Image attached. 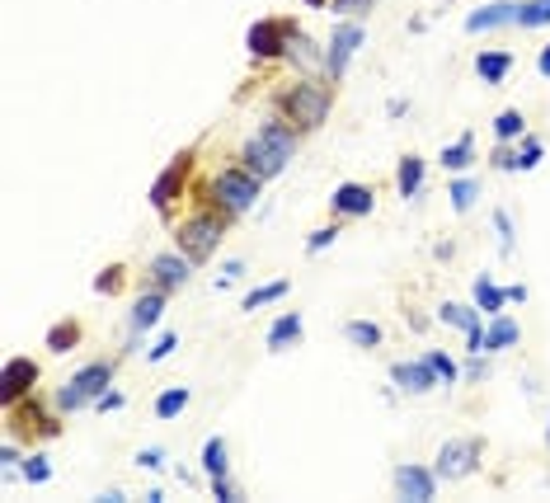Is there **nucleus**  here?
Segmentation results:
<instances>
[{
  "mask_svg": "<svg viewBox=\"0 0 550 503\" xmlns=\"http://www.w3.org/2000/svg\"><path fill=\"white\" fill-rule=\"evenodd\" d=\"M329 104H335V85H325L320 76H302L278 90V118H287L296 132L320 127L329 118Z\"/></svg>",
  "mask_w": 550,
  "mask_h": 503,
  "instance_id": "obj_1",
  "label": "nucleus"
},
{
  "mask_svg": "<svg viewBox=\"0 0 550 503\" xmlns=\"http://www.w3.org/2000/svg\"><path fill=\"white\" fill-rule=\"evenodd\" d=\"M259 189H263V179H255L245 165H231V170L212 174V183L203 189V198H198V207H212V212H222L226 222H236V216H245L259 203Z\"/></svg>",
  "mask_w": 550,
  "mask_h": 503,
  "instance_id": "obj_2",
  "label": "nucleus"
},
{
  "mask_svg": "<svg viewBox=\"0 0 550 503\" xmlns=\"http://www.w3.org/2000/svg\"><path fill=\"white\" fill-rule=\"evenodd\" d=\"M113 372H118V362L113 358H99V362H85V367H76L71 381L57 391V410L61 414H80V410H90L99 395L113 385Z\"/></svg>",
  "mask_w": 550,
  "mask_h": 503,
  "instance_id": "obj_3",
  "label": "nucleus"
},
{
  "mask_svg": "<svg viewBox=\"0 0 550 503\" xmlns=\"http://www.w3.org/2000/svg\"><path fill=\"white\" fill-rule=\"evenodd\" d=\"M226 236V216L212 212V207H198L193 216H183L174 226V249H183L193 264H207L216 255V245Z\"/></svg>",
  "mask_w": 550,
  "mask_h": 503,
  "instance_id": "obj_4",
  "label": "nucleus"
},
{
  "mask_svg": "<svg viewBox=\"0 0 550 503\" xmlns=\"http://www.w3.org/2000/svg\"><path fill=\"white\" fill-rule=\"evenodd\" d=\"M480 438H452V442H442L438 447V457H433V475L438 480H465V475H475V466H480Z\"/></svg>",
  "mask_w": 550,
  "mask_h": 503,
  "instance_id": "obj_5",
  "label": "nucleus"
},
{
  "mask_svg": "<svg viewBox=\"0 0 550 503\" xmlns=\"http://www.w3.org/2000/svg\"><path fill=\"white\" fill-rule=\"evenodd\" d=\"M367 43V28L358 24V20H348V24H339L335 33H329V43H325V76L329 80H339L344 71H348V61L358 57V47Z\"/></svg>",
  "mask_w": 550,
  "mask_h": 503,
  "instance_id": "obj_6",
  "label": "nucleus"
},
{
  "mask_svg": "<svg viewBox=\"0 0 550 503\" xmlns=\"http://www.w3.org/2000/svg\"><path fill=\"white\" fill-rule=\"evenodd\" d=\"M287 33H292L287 20H259V24H249V33H245L249 57H255V61H273V57H282V53H287Z\"/></svg>",
  "mask_w": 550,
  "mask_h": 503,
  "instance_id": "obj_7",
  "label": "nucleus"
},
{
  "mask_svg": "<svg viewBox=\"0 0 550 503\" xmlns=\"http://www.w3.org/2000/svg\"><path fill=\"white\" fill-rule=\"evenodd\" d=\"M146 278H151V288L174 292V288H183V282L193 278V259L183 255V249H165V255H156L151 264H146Z\"/></svg>",
  "mask_w": 550,
  "mask_h": 503,
  "instance_id": "obj_8",
  "label": "nucleus"
},
{
  "mask_svg": "<svg viewBox=\"0 0 550 503\" xmlns=\"http://www.w3.org/2000/svg\"><path fill=\"white\" fill-rule=\"evenodd\" d=\"M189 170H193V150H179V156L170 160V170L151 183V203H156L160 216H170V207H174V198L183 189V179H189Z\"/></svg>",
  "mask_w": 550,
  "mask_h": 503,
  "instance_id": "obj_9",
  "label": "nucleus"
},
{
  "mask_svg": "<svg viewBox=\"0 0 550 503\" xmlns=\"http://www.w3.org/2000/svg\"><path fill=\"white\" fill-rule=\"evenodd\" d=\"M38 385V362L33 358H5V385H0V405H20L24 395H33Z\"/></svg>",
  "mask_w": 550,
  "mask_h": 503,
  "instance_id": "obj_10",
  "label": "nucleus"
},
{
  "mask_svg": "<svg viewBox=\"0 0 550 503\" xmlns=\"http://www.w3.org/2000/svg\"><path fill=\"white\" fill-rule=\"evenodd\" d=\"M240 165H245V170L255 174V179H263V183H269V179H278L282 170H287V156H278V150H273L269 142L249 137V142L240 146Z\"/></svg>",
  "mask_w": 550,
  "mask_h": 503,
  "instance_id": "obj_11",
  "label": "nucleus"
},
{
  "mask_svg": "<svg viewBox=\"0 0 550 503\" xmlns=\"http://www.w3.org/2000/svg\"><path fill=\"white\" fill-rule=\"evenodd\" d=\"M165 296H170V292H160V288H151V292H142V296H137V306H132V320H127V344H132V348L142 344V334H146V329H156V325H160V315H165Z\"/></svg>",
  "mask_w": 550,
  "mask_h": 503,
  "instance_id": "obj_12",
  "label": "nucleus"
},
{
  "mask_svg": "<svg viewBox=\"0 0 550 503\" xmlns=\"http://www.w3.org/2000/svg\"><path fill=\"white\" fill-rule=\"evenodd\" d=\"M372 207H376V193L367 189V183H339L335 193H329V212L335 216H372Z\"/></svg>",
  "mask_w": 550,
  "mask_h": 503,
  "instance_id": "obj_13",
  "label": "nucleus"
},
{
  "mask_svg": "<svg viewBox=\"0 0 550 503\" xmlns=\"http://www.w3.org/2000/svg\"><path fill=\"white\" fill-rule=\"evenodd\" d=\"M391 381L400 385V391H409V395H428L433 385H442V377L433 372L428 358H419V362H391Z\"/></svg>",
  "mask_w": 550,
  "mask_h": 503,
  "instance_id": "obj_14",
  "label": "nucleus"
},
{
  "mask_svg": "<svg viewBox=\"0 0 550 503\" xmlns=\"http://www.w3.org/2000/svg\"><path fill=\"white\" fill-rule=\"evenodd\" d=\"M395 494L400 499H414V503H428L433 494H438V475L424 471V466H395Z\"/></svg>",
  "mask_w": 550,
  "mask_h": 503,
  "instance_id": "obj_15",
  "label": "nucleus"
},
{
  "mask_svg": "<svg viewBox=\"0 0 550 503\" xmlns=\"http://www.w3.org/2000/svg\"><path fill=\"white\" fill-rule=\"evenodd\" d=\"M518 20V0H489V5H480L465 14V33H489V28H504Z\"/></svg>",
  "mask_w": 550,
  "mask_h": 503,
  "instance_id": "obj_16",
  "label": "nucleus"
},
{
  "mask_svg": "<svg viewBox=\"0 0 550 503\" xmlns=\"http://www.w3.org/2000/svg\"><path fill=\"white\" fill-rule=\"evenodd\" d=\"M282 57H287L292 66H302L306 76H320V71H325V53L315 47L311 33H302L296 24H292V33H287V53H282Z\"/></svg>",
  "mask_w": 550,
  "mask_h": 503,
  "instance_id": "obj_17",
  "label": "nucleus"
},
{
  "mask_svg": "<svg viewBox=\"0 0 550 503\" xmlns=\"http://www.w3.org/2000/svg\"><path fill=\"white\" fill-rule=\"evenodd\" d=\"M306 334V320H302V311H282L273 329H269V353H287V348L296 344Z\"/></svg>",
  "mask_w": 550,
  "mask_h": 503,
  "instance_id": "obj_18",
  "label": "nucleus"
},
{
  "mask_svg": "<svg viewBox=\"0 0 550 503\" xmlns=\"http://www.w3.org/2000/svg\"><path fill=\"white\" fill-rule=\"evenodd\" d=\"M522 339V325L513 320V315H489V325H485V353H504V348H513Z\"/></svg>",
  "mask_w": 550,
  "mask_h": 503,
  "instance_id": "obj_19",
  "label": "nucleus"
},
{
  "mask_svg": "<svg viewBox=\"0 0 550 503\" xmlns=\"http://www.w3.org/2000/svg\"><path fill=\"white\" fill-rule=\"evenodd\" d=\"M471 301L485 315H504V306H508V288H498V282L489 278V273H480L475 282H471Z\"/></svg>",
  "mask_w": 550,
  "mask_h": 503,
  "instance_id": "obj_20",
  "label": "nucleus"
},
{
  "mask_svg": "<svg viewBox=\"0 0 550 503\" xmlns=\"http://www.w3.org/2000/svg\"><path fill=\"white\" fill-rule=\"evenodd\" d=\"M438 320L461 329V334H471V329H485V311H480L475 301H471V306H465V301H447V306L438 311Z\"/></svg>",
  "mask_w": 550,
  "mask_h": 503,
  "instance_id": "obj_21",
  "label": "nucleus"
},
{
  "mask_svg": "<svg viewBox=\"0 0 550 503\" xmlns=\"http://www.w3.org/2000/svg\"><path fill=\"white\" fill-rule=\"evenodd\" d=\"M438 160H442V170H452V174L471 170V165H475V132H461L452 146H442Z\"/></svg>",
  "mask_w": 550,
  "mask_h": 503,
  "instance_id": "obj_22",
  "label": "nucleus"
},
{
  "mask_svg": "<svg viewBox=\"0 0 550 503\" xmlns=\"http://www.w3.org/2000/svg\"><path fill=\"white\" fill-rule=\"evenodd\" d=\"M10 418H14V433H33V428H38L43 433V438H57V433H61V424H57V418H47V414H38V410H33V405H10Z\"/></svg>",
  "mask_w": 550,
  "mask_h": 503,
  "instance_id": "obj_23",
  "label": "nucleus"
},
{
  "mask_svg": "<svg viewBox=\"0 0 550 503\" xmlns=\"http://www.w3.org/2000/svg\"><path fill=\"white\" fill-rule=\"evenodd\" d=\"M395 189H400V198H419V193H424V160L414 156V150H409L405 160H400V170H395Z\"/></svg>",
  "mask_w": 550,
  "mask_h": 503,
  "instance_id": "obj_24",
  "label": "nucleus"
},
{
  "mask_svg": "<svg viewBox=\"0 0 550 503\" xmlns=\"http://www.w3.org/2000/svg\"><path fill=\"white\" fill-rule=\"evenodd\" d=\"M508 71H513V57L508 53H480L475 57V76L485 80V85H504Z\"/></svg>",
  "mask_w": 550,
  "mask_h": 503,
  "instance_id": "obj_25",
  "label": "nucleus"
},
{
  "mask_svg": "<svg viewBox=\"0 0 550 503\" xmlns=\"http://www.w3.org/2000/svg\"><path fill=\"white\" fill-rule=\"evenodd\" d=\"M189 400H193L189 385H170V391H160L156 395V418H160V424H170V418H179L183 410H189Z\"/></svg>",
  "mask_w": 550,
  "mask_h": 503,
  "instance_id": "obj_26",
  "label": "nucleus"
},
{
  "mask_svg": "<svg viewBox=\"0 0 550 503\" xmlns=\"http://www.w3.org/2000/svg\"><path fill=\"white\" fill-rule=\"evenodd\" d=\"M76 344H80V320H57L53 329H47V339H43L47 353H71Z\"/></svg>",
  "mask_w": 550,
  "mask_h": 503,
  "instance_id": "obj_27",
  "label": "nucleus"
},
{
  "mask_svg": "<svg viewBox=\"0 0 550 503\" xmlns=\"http://www.w3.org/2000/svg\"><path fill=\"white\" fill-rule=\"evenodd\" d=\"M292 292V282L287 278H278V282H263V288H255V292H245V301H240V311H259V306H273V301H282Z\"/></svg>",
  "mask_w": 550,
  "mask_h": 503,
  "instance_id": "obj_28",
  "label": "nucleus"
},
{
  "mask_svg": "<svg viewBox=\"0 0 550 503\" xmlns=\"http://www.w3.org/2000/svg\"><path fill=\"white\" fill-rule=\"evenodd\" d=\"M203 475L207 480L226 475V438H222V433H212V438L203 442Z\"/></svg>",
  "mask_w": 550,
  "mask_h": 503,
  "instance_id": "obj_29",
  "label": "nucleus"
},
{
  "mask_svg": "<svg viewBox=\"0 0 550 503\" xmlns=\"http://www.w3.org/2000/svg\"><path fill=\"white\" fill-rule=\"evenodd\" d=\"M494 137L498 142H522L527 137V118H522V109H504L494 118Z\"/></svg>",
  "mask_w": 550,
  "mask_h": 503,
  "instance_id": "obj_30",
  "label": "nucleus"
},
{
  "mask_svg": "<svg viewBox=\"0 0 550 503\" xmlns=\"http://www.w3.org/2000/svg\"><path fill=\"white\" fill-rule=\"evenodd\" d=\"M518 28H546L550 24V0H518Z\"/></svg>",
  "mask_w": 550,
  "mask_h": 503,
  "instance_id": "obj_31",
  "label": "nucleus"
},
{
  "mask_svg": "<svg viewBox=\"0 0 550 503\" xmlns=\"http://www.w3.org/2000/svg\"><path fill=\"white\" fill-rule=\"evenodd\" d=\"M344 334H348V344H353V348H376L381 344V325L376 320H348Z\"/></svg>",
  "mask_w": 550,
  "mask_h": 503,
  "instance_id": "obj_32",
  "label": "nucleus"
},
{
  "mask_svg": "<svg viewBox=\"0 0 550 503\" xmlns=\"http://www.w3.org/2000/svg\"><path fill=\"white\" fill-rule=\"evenodd\" d=\"M424 358L433 362V372L442 377V385H457V381H461V367H457V358H452V353H442V348H428Z\"/></svg>",
  "mask_w": 550,
  "mask_h": 503,
  "instance_id": "obj_33",
  "label": "nucleus"
},
{
  "mask_svg": "<svg viewBox=\"0 0 550 503\" xmlns=\"http://www.w3.org/2000/svg\"><path fill=\"white\" fill-rule=\"evenodd\" d=\"M447 198H452V212H471L475 198H480V183L475 179H457L452 189H447Z\"/></svg>",
  "mask_w": 550,
  "mask_h": 503,
  "instance_id": "obj_34",
  "label": "nucleus"
},
{
  "mask_svg": "<svg viewBox=\"0 0 550 503\" xmlns=\"http://www.w3.org/2000/svg\"><path fill=\"white\" fill-rule=\"evenodd\" d=\"M20 475H24L28 484H47V480H53V466H47V457H43V451H33V457H24Z\"/></svg>",
  "mask_w": 550,
  "mask_h": 503,
  "instance_id": "obj_35",
  "label": "nucleus"
},
{
  "mask_svg": "<svg viewBox=\"0 0 550 503\" xmlns=\"http://www.w3.org/2000/svg\"><path fill=\"white\" fill-rule=\"evenodd\" d=\"M541 156H546V146H541L537 137H522V146H518V170H537Z\"/></svg>",
  "mask_w": 550,
  "mask_h": 503,
  "instance_id": "obj_36",
  "label": "nucleus"
},
{
  "mask_svg": "<svg viewBox=\"0 0 550 503\" xmlns=\"http://www.w3.org/2000/svg\"><path fill=\"white\" fill-rule=\"evenodd\" d=\"M494 231H498V249L513 255V240H518V231H513V216L508 212H494Z\"/></svg>",
  "mask_w": 550,
  "mask_h": 503,
  "instance_id": "obj_37",
  "label": "nucleus"
},
{
  "mask_svg": "<svg viewBox=\"0 0 550 503\" xmlns=\"http://www.w3.org/2000/svg\"><path fill=\"white\" fill-rule=\"evenodd\" d=\"M335 240H339V226H320V231H311L306 249H311V255H325V249L335 245Z\"/></svg>",
  "mask_w": 550,
  "mask_h": 503,
  "instance_id": "obj_38",
  "label": "nucleus"
},
{
  "mask_svg": "<svg viewBox=\"0 0 550 503\" xmlns=\"http://www.w3.org/2000/svg\"><path fill=\"white\" fill-rule=\"evenodd\" d=\"M174 348H179V334H160V339L146 348V362H165V358L174 353Z\"/></svg>",
  "mask_w": 550,
  "mask_h": 503,
  "instance_id": "obj_39",
  "label": "nucleus"
},
{
  "mask_svg": "<svg viewBox=\"0 0 550 503\" xmlns=\"http://www.w3.org/2000/svg\"><path fill=\"white\" fill-rule=\"evenodd\" d=\"M489 165H494V170H504V174H513V170H518V150H508V142H498Z\"/></svg>",
  "mask_w": 550,
  "mask_h": 503,
  "instance_id": "obj_40",
  "label": "nucleus"
},
{
  "mask_svg": "<svg viewBox=\"0 0 550 503\" xmlns=\"http://www.w3.org/2000/svg\"><path fill=\"white\" fill-rule=\"evenodd\" d=\"M489 377V362H485V353H471V362L461 367V381H485Z\"/></svg>",
  "mask_w": 550,
  "mask_h": 503,
  "instance_id": "obj_41",
  "label": "nucleus"
},
{
  "mask_svg": "<svg viewBox=\"0 0 550 503\" xmlns=\"http://www.w3.org/2000/svg\"><path fill=\"white\" fill-rule=\"evenodd\" d=\"M123 288V268L113 264V268H104V273L94 278V292H118Z\"/></svg>",
  "mask_w": 550,
  "mask_h": 503,
  "instance_id": "obj_42",
  "label": "nucleus"
},
{
  "mask_svg": "<svg viewBox=\"0 0 550 503\" xmlns=\"http://www.w3.org/2000/svg\"><path fill=\"white\" fill-rule=\"evenodd\" d=\"M123 405H127V395H123V391H104V395L94 400V410H99V414H118Z\"/></svg>",
  "mask_w": 550,
  "mask_h": 503,
  "instance_id": "obj_43",
  "label": "nucleus"
},
{
  "mask_svg": "<svg viewBox=\"0 0 550 503\" xmlns=\"http://www.w3.org/2000/svg\"><path fill=\"white\" fill-rule=\"evenodd\" d=\"M137 466H142V471H160V466H165V451H160V447H142V451H137Z\"/></svg>",
  "mask_w": 550,
  "mask_h": 503,
  "instance_id": "obj_44",
  "label": "nucleus"
},
{
  "mask_svg": "<svg viewBox=\"0 0 550 503\" xmlns=\"http://www.w3.org/2000/svg\"><path fill=\"white\" fill-rule=\"evenodd\" d=\"M212 499H222V503H236V499H240V490H236V484H231L226 475H216V480H212Z\"/></svg>",
  "mask_w": 550,
  "mask_h": 503,
  "instance_id": "obj_45",
  "label": "nucleus"
},
{
  "mask_svg": "<svg viewBox=\"0 0 550 503\" xmlns=\"http://www.w3.org/2000/svg\"><path fill=\"white\" fill-rule=\"evenodd\" d=\"M367 5H372V0H329V10H335V14H362Z\"/></svg>",
  "mask_w": 550,
  "mask_h": 503,
  "instance_id": "obj_46",
  "label": "nucleus"
},
{
  "mask_svg": "<svg viewBox=\"0 0 550 503\" xmlns=\"http://www.w3.org/2000/svg\"><path fill=\"white\" fill-rule=\"evenodd\" d=\"M245 273V259H226V268H222V278H216V288H222V282H236Z\"/></svg>",
  "mask_w": 550,
  "mask_h": 503,
  "instance_id": "obj_47",
  "label": "nucleus"
},
{
  "mask_svg": "<svg viewBox=\"0 0 550 503\" xmlns=\"http://www.w3.org/2000/svg\"><path fill=\"white\" fill-rule=\"evenodd\" d=\"M14 461H20V447H14V442H0V471H5V466H14Z\"/></svg>",
  "mask_w": 550,
  "mask_h": 503,
  "instance_id": "obj_48",
  "label": "nucleus"
},
{
  "mask_svg": "<svg viewBox=\"0 0 550 503\" xmlns=\"http://www.w3.org/2000/svg\"><path fill=\"white\" fill-rule=\"evenodd\" d=\"M537 71H541V76H546V80H550V43H546V47H541V57H537Z\"/></svg>",
  "mask_w": 550,
  "mask_h": 503,
  "instance_id": "obj_49",
  "label": "nucleus"
},
{
  "mask_svg": "<svg viewBox=\"0 0 550 503\" xmlns=\"http://www.w3.org/2000/svg\"><path fill=\"white\" fill-rule=\"evenodd\" d=\"M306 5H311V10H325V5H329V0H306Z\"/></svg>",
  "mask_w": 550,
  "mask_h": 503,
  "instance_id": "obj_50",
  "label": "nucleus"
},
{
  "mask_svg": "<svg viewBox=\"0 0 550 503\" xmlns=\"http://www.w3.org/2000/svg\"><path fill=\"white\" fill-rule=\"evenodd\" d=\"M546 442H550V433H546Z\"/></svg>",
  "mask_w": 550,
  "mask_h": 503,
  "instance_id": "obj_51",
  "label": "nucleus"
}]
</instances>
